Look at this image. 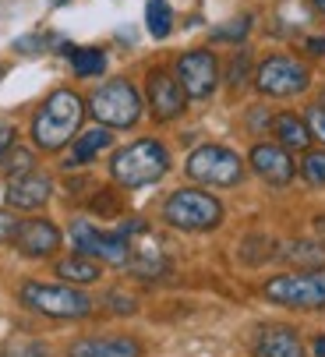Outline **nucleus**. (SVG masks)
Returning <instances> with one entry per match:
<instances>
[{"instance_id": "nucleus-1", "label": "nucleus", "mask_w": 325, "mask_h": 357, "mask_svg": "<svg viewBox=\"0 0 325 357\" xmlns=\"http://www.w3.org/2000/svg\"><path fill=\"white\" fill-rule=\"evenodd\" d=\"M82 117H85V103H82V99L71 89H57L39 107V114L32 121V142L39 149H46V152H57V149H64L78 135Z\"/></svg>"}, {"instance_id": "nucleus-2", "label": "nucleus", "mask_w": 325, "mask_h": 357, "mask_svg": "<svg viewBox=\"0 0 325 357\" xmlns=\"http://www.w3.org/2000/svg\"><path fill=\"white\" fill-rule=\"evenodd\" d=\"M167 170H170V152L162 149L159 142H152V138L131 142L128 149H121L117 156L110 160V174L124 188L156 184L159 177H167Z\"/></svg>"}, {"instance_id": "nucleus-3", "label": "nucleus", "mask_w": 325, "mask_h": 357, "mask_svg": "<svg viewBox=\"0 0 325 357\" xmlns=\"http://www.w3.org/2000/svg\"><path fill=\"white\" fill-rule=\"evenodd\" d=\"M162 220L177 230H188V234H198V230H212L220 227L223 220V206L220 198H212L205 191H195V188H181L167 198L162 206Z\"/></svg>"}, {"instance_id": "nucleus-4", "label": "nucleus", "mask_w": 325, "mask_h": 357, "mask_svg": "<svg viewBox=\"0 0 325 357\" xmlns=\"http://www.w3.org/2000/svg\"><path fill=\"white\" fill-rule=\"evenodd\" d=\"M18 297L29 312L46 319H85L92 312V301L68 283H25Z\"/></svg>"}, {"instance_id": "nucleus-5", "label": "nucleus", "mask_w": 325, "mask_h": 357, "mask_svg": "<svg viewBox=\"0 0 325 357\" xmlns=\"http://www.w3.org/2000/svg\"><path fill=\"white\" fill-rule=\"evenodd\" d=\"M89 110L103 128H131L142 117V96L131 82L114 78V82H106L92 92Z\"/></svg>"}, {"instance_id": "nucleus-6", "label": "nucleus", "mask_w": 325, "mask_h": 357, "mask_svg": "<svg viewBox=\"0 0 325 357\" xmlns=\"http://www.w3.org/2000/svg\"><path fill=\"white\" fill-rule=\"evenodd\" d=\"M265 297L283 308H325V269L273 276L265 283Z\"/></svg>"}, {"instance_id": "nucleus-7", "label": "nucleus", "mask_w": 325, "mask_h": 357, "mask_svg": "<svg viewBox=\"0 0 325 357\" xmlns=\"http://www.w3.org/2000/svg\"><path fill=\"white\" fill-rule=\"evenodd\" d=\"M188 177L198 184H216V188H230L244 177V163L237 152L223 149V145H202L188 156Z\"/></svg>"}, {"instance_id": "nucleus-8", "label": "nucleus", "mask_w": 325, "mask_h": 357, "mask_svg": "<svg viewBox=\"0 0 325 357\" xmlns=\"http://www.w3.org/2000/svg\"><path fill=\"white\" fill-rule=\"evenodd\" d=\"M71 241L82 255L99 259V262H110V266H128V259H131V237H124L121 230L106 234V230L92 227L89 220L71 223Z\"/></svg>"}, {"instance_id": "nucleus-9", "label": "nucleus", "mask_w": 325, "mask_h": 357, "mask_svg": "<svg viewBox=\"0 0 325 357\" xmlns=\"http://www.w3.org/2000/svg\"><path fill=\"white\" fill-rule=\"evenodd\" d=\"M255 85L265 96H297L311 85V71L301 61H294L287 54H276V57L262 61V68L255 75Z\"/></svg>"}, {"instance_id": "nucleus-10", "label": "nucleus", "mask_w": 325, "mask_h": 357, "mask_svg": "<svg viewBox=\"0 0 325 357\" xmlns=\"http://www.w3.org/2000/svg\"><path fill=\"white\" fill-rule=\"evenodd\" d=\"M177 82L191 99H205L212 96L216 82H220V64H216L209 50H191V54L177 61Z\"/></svg>"}, {"instance_id": "nucleus-11", "label": "nucleus", "mask_w": 325, "mask_h": 357, "mask_svg": "<svg viewBox=\"0 0 325 357\" xmlns=\"http://www.w3.org/2000/svg\"><path fill=\"white\" fill-rule=\"evenodd\" d=\"M184 103H188V92L181 89L177 75H170V71H152L149 75V107H152L156 121L181 117Z\"/></svg>"}, {"instance_id": "nucleus-12", "label": "nucleus", "mask_w": 325, "mask_h": 357, "mask_svg": "<svg viewBox=\"0 0 325 357\" xmlns=\"http://www.w3.org/2000/svg\"><path fill=\"white\" fill-rule=\"evenodd\" d=\"M15 248L25 259H46L61 248V230L50 220H22L18 234H15Z\"/></svg>"}, {"instance_id": "nucleus-13", "label": "nucleus", "mask_w": 325, "mask_h": 357, "mask_svg": "<svg viewBox=\"0 0 325 357\" xmlns=\"http://www.w3.org/2000/svg\"><path fill=\"white\" fill-rule=\"evenodd\" d=\"M50 195H53V181L46 177V174H36V170H29V174H18V177H11L8 181V206L11 209H43L46 202H50Z\"/></svg>"}, {"instance_id": "nucleus-14", "label": "nucleus", "mask_w": 325, "mask_h": 357, "mask_svg": "<svg viewBox=\"0 0 325 357\" xmlns=\"http://www.w3.org/2000/svg\"><path fill=\"white\" fill-rule=\"evenodd\" d=\"M255 357H308L297 329L290 326H262L251 340Z\"/></svg>"}, {"instance_id": "nucleus-15", "label": "nucleus", "mask_w": 325, "mask_h": 357, "mask_svg": "<svg viewBox=\"0 0 325 357\" xmlns=\"http://www.w3.org/2000/svg\"><path fill=\"white\" fill-rule=\"evenodd\" d=\"M251 170L265 177L269 184H290L294 181V160L283 145H255L251 149Z\"/></svg>"}, {"instance_id": "nucleus-16", "label": "nucleus", "mask_w": 325, "mask_h": 357, "mask_svg": "<svg viewBox=\"0 0 325 357\" xmlns=\"http://www.w3.org/2000/svg\"><path fill=\"white\" fill-rule=\"evenodd\" d=\"M68 357H142L135 336H85L68 347Z\"/></svg>"}, {"instance_id": "nucleus-17", "label": "nucleus", "mask_w": 325, "mask_h": 357, "mask_svg": "<svg viewBox=\"0 0 325 357\" xmlns=\"http://www.w3.org/2000/svg\"><path fill=\"white\" fill-rule=\"evenodd\" d=\"M131 276L138 280H159L170 273V259L159 248V241H145V244H131V259H128Z\"/></svg>"}, {"instance_id": "nucleus-18", "label": "nucleus", "mask_w": 325, "mask_h": 357, "mask_svg": "<svg viewBox=\"0 0 325 357\" xmlns=\"http://www.w3.org/2000/svg\"><path fill=\"white\" fill-rule=\"evenodd\" d=\"M110 131L106 128H92V131H85V135H75L71 138V156H68V163L64 167H85V163H92L99 152L110 145Z\"/></svg>"}, {"instance_id": "nucleus-19", "label": "nucleus", "mask_w": 325, "mask_h": 357, "mask_svg": "<svg viewBox=\"0 0 325 357\" xmlns=\"http://www.w3.org/2000/svg\"><path fill=\"white\" fill-rule=\"evenodd\" d=\"M273 135L280 138L283 149H308L311 142V131H308V121L294 117V114H280L273 121Z\"/></svg>"}, {"instance_id": "nucleus-20", "label": "nucleus", "mask_w": 325, "mask_h": 357, "mask_svg": "<svg viewBox=\"0 0 325 357\" xmlns=\"http://www.w3.org/2000/svg\"><path fill=\"white\" fill-rule=\"evenodd\" d=\"M57 276L64 283H96L99 280V266L96 259H89V255H71V259H61L57 262Z\"/></svg>"}, {"instance_id": "nucleus-21", "label": "nucleus", "mask_w": 325, "mask_h": 357, "mask_svg": "<svg viewBox=\"0 0 325 357\" xmlns=\"http://www.w3.org/2000/svg\"><path fill=\"white\" fill-rule=\"evenodd\" d=\"M145 25L152 32V39H167L174 29V11L167 0H145Z\"/></svg>"}, {"instance_id": "nucleus-22", "label": "nucleus", "mask_w": 325, "mask_h": 357, "mask_svg": "<svg viewBox=\"0 0 325 357\" xmlns=\"http://www.w3.org/2000/svg\"><path fill=\"white\" fill-rule=\"evenodd\" d=\"M71 68H75L78 78H96V75L106 71V54H103V50H96V46L75 50V54H71Z\"/></svg>"}, {"instance_id": "nucleus-23", "label": "nucleus", "mask_w": 325, "mask_h": 357, "mask_svg": "<svg viewBox=\"0 0 325 357\" xmlns=\"http://www.w3.org/2000/svg\"><path fill=\"white\" fill-rule=\"evenodd\" d=\"M283 259H290L294 266H322L325 262V248L322 244H311V241H294L287 251H283Z\"/></svg>"}, {"instance_id": "nucleus-24", "label": "nucleus", "mask_w": 325, "mask_h": 357, "mask_svg": "<svg viewBox=\"0 0 325 357\" xmlns=\"http://www.w3.org/2000/svg\"><path fill=\"white\" fill-rule=\"evenodd\" d=\"M32 163H36V156H32V152H29V149H15V145L4 152V160H0V167H4L11 177H18V174H29V170H32Z\"/></svg>"}, {"instance_id": "nucleus-25", "label": "nucleus", "mask_w": 325, "mask_h": 357, "mask_svg": "<svg viewBox=\"0 0 325 357\" xmlns=\"http://www.w3.org/2000/svg\"><path fill=\"white\" fill-rule=\"evenodd\" d=\"M0 357H50V350L39 340H11L0 347Z\"/></svg>"}, {"instance_id": "nucleus-26", "label": "nucleus", "mask_w": 325, "mask_h": 357, "mask_svg": "<svg viewBox=\"0 0 325 357\" xmlns=\"http://www.w3.org/2000/svg\"><path fill=\"white\" fill-rule=\"evenodd\" d=\"M301 174H304L308 184L325 188V152H308V156L301 160Z\"/></svg>"}, {"instance_id": "nucleus-27", "label": "nucleus", "mask_w": 325, "mask_h": 357, "mask_svg": "<svg viewBox=\"0 0 325 357\" xmlns=\"http://www.w3.org/2000/svg\"><path fill=\"white\" fill-rule=\"evenodd\" d=\"M248 29H251V18H234L230 25H223V29H216L212 32V39H244L248 36Z\"/></svg>"}, {"instance_id": "nucleus-28", "label": "nucleus", "mask_w": 325, "mask_h": 357, "mask_svg": "<svg viewBox=\"0 0 325 357\" xmlns=\"http://www.w3.org/2000/svg\"><path fill=\"white\" fill-rule=\"evenodd\" d=\"M308 131H311V138L325 142V103H318V107L308 110Z\"/></svg>"}, {"instance_id": "nucleus-29", "label": "nucleus", "mask_w": 325, "mask_h": 357, "mask_svg": "<svg viewBox=\"0 0 325 357\" xmlns=\"http://www.w3.org/2000/svg\"><path fill=\"white\" fill-rule=\"evenodd\" d=\"M244 78H248V50H241L237 61L230 64V85H234V89H241V85H244Z\"/></svg>"}, {"instance_id": "nucleus-30", "label": "nucleus", "mask_w": 325, "mask_h": 357, "mask_svg": "<svg viewBox=\"0 0 325 357\" xmlns=\"http://www.w3.org/2000/svg\"><path fill=\"white\" fill-rule=\"evenodd\" d=\"M15 234H18V220H15L11 213H0V244L15 241Z\"/></svg>"}, {"instance_id": "nucleus-31", "label": "nucleus", "mask_w": 325, "mask_h": 357, "mask_svg": "<svg viewBox=\"0 0 325 357\" xmlns=\"http://www.w3.org/2000/svg\"><path fill=\"white\" fill-rule=\"evenodd\" d=\"M15 50H18V54H39L43 39H39V36H22V39L15 43Z\"/></svg>"}, {"instance_id": "nucleus-32", "label": "nucleus", "mask_w": 325, "mask_h": 357, "mask_svg": "<svg viewBox=\"0 0 325 357\" xmlns=\"http://www.w3.org/2000/svg\"><path fill=\"white\" fill-rule=\"evenodd\" d=\"M110 308H114V312H128V315H131V312H135V301H131V297H121V294H110Z\"/></svg>"}, {"instance_id": "nucleus-33", "label": "nucleus", "mask_w": 325, "mask_h": 357, "mask_svg": "<svg viewBox=\"0 0 325 357\" xmlns=\"http://www.w3.org/2000/svg\"><path fill=\"white\" fill-rule=\"evenodd\" d=\"M15 145V128H8V124H0V160H4V152Z\"/></svg>"}, {"instance_id": "nucleus-34", "label": "nucleus", "mask_w": 325, "mask_h": 357, "mask_svg": "<svg viewBox=\"0 0 325 357\" xmlns=\"http://www.w3.org/2000/svg\"><path fill=\"white\" fill-rule=\"evenodd\" d=\"M96 209H110V213H117V198H114V191H103V198L99 202H92Z\"/></svg>"}, {"instance_id": "nucleus-35", "label": "nucleus", "mask_w": 325, "mask_h": 357, "mask_svg": "<svg viewBox=\"0 0 325 357\" xmlns=\"http://www.w3.org/2000/svg\"><path fill=\"white\" fill-rule=\"evenodd\" d=\"M308 50H311L315 57H322V54H325V36H322V39H308Z\"/></svg>"}, {"instance_id": "nucleus-36", "label": "nucleus", "mask_w": 325, "mask_h": 357, "mask_svg": "<svg viewBox=\"0 0 325 357\" xmlns=\"http://www.w3.org/2000/svg\"><path fill=\"white\" fill-rule=\"evenodd\" d=\"M315 234H318V241L325 244V216H318V220H315Z\"/></svg>"}, {"instance_id": "nucleus-37", "label": "nucleus", "mask_w": 325, "mask_h": 357, "mask_svg": "<svg viewBox=\"0 0 325 357\" xmlns=\"http://www.w3.org/2000/svg\"><path fill=\"white\" fill-rule=\"evenodd\" d=\"M315 354H318V357H325V336H318V340H315Z\"/></svg>"}, {"instance_id": "nucleus-38", "label": "nucleus", "mask_w": 325, "mask_h": 357, "mask_svg": "<svg viewBox=\"0 0 325 357\" xmlns=\"http://www.w3.org/2000/svg\"><path fill=\"white\" fill-rule=\"evenodd\" d=\"M315 8H318V11L325 15V0H315Z\"/></svg>"}, {"instance_id": "nucleus-39", "label": "nucleus", "mask_w": 325, "mask_h": 357, "mask_svg": "<svg viewBox=\"0 0 325 357\" xmlns=\"http://www.w3.org/2000/svg\"><path fill=\"white\" fill-rule=\"evenodd\" d=\"M50 4H68V0H50Z\"/></svg>"}, {"instance_id": "nucleus-40", "label": "nucleus", "mask_w": 325, "mask_h": 357, "mask_svg": "<svg viewBox=\"0 0 325 357\" xmlns=\"http://www.w3.org/2000/svg\"><path fill=\"white\" fill-rule=\"evenodd\" d=\"M322 103H325V92H322Z\"/></svg>"}, {"instance_id": "nucleus-41", "label": "nucleus", "mask_w": 325, "mask_h": 357, "mask_svg": "<svg viewBox=\"0 0 325 357\" xmlns=\"http://www.w3.org/2000/svg\"><path fill=\"white\" fill-rule=\"evenodd\" d=\"M0 75H4V68H0Z\"/></svg>"}]
</instances>
